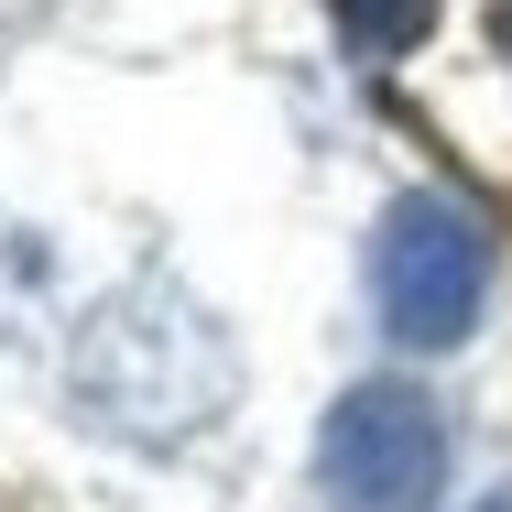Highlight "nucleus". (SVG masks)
Here are the masks:
<instances>
[{
  "instance_id": "nucleus-1",
  "label": "nucleus",
  "mask_w": 512,
  "mask_h": 512,
  "mask_svg": "<svg viewBox=\"0 0 512 512\" xmlns=\"http://www.w3.org/2000/svg\"><path fill=\"white\" fill-rule=\"evenodd\" d=\"M229 327L186 295V284H120L77 316V349H66V393L77 414L120 436V447H186L229 414Z\"/></svg>"
},
{
  "instance_id": "nucleus-2",
  "label": "nucleus",
  "mask_w": 512,
  "mask_h": 512,
  "mask_svg": "<svg viewBox=\"0 0 512 512\" xmlns=\"http://www.w3.org/2000/svg\"><path fill=\"white\" fill-rule=\"evenodd\" d=\"M371 306L404 349H458L491 306V229L436 186L393 197L371 229Z\"/></svg>"
},
{
  "instance_id": "nucleus-3",
  "label": "nucleus",
  "mask_w": 512,
  "mask_h": 512,
  "mask_svg": "<svg viewBox=\"0 0 512 512\" xmlns=\"http://www.w3.org/2000/svg\"><path fill=\"white\" fill-rule=\"evenodd\" d=\"M447 491V404L425 382H349L316 425L327 512H425Z\"/></svg>"
},
{
  "instance_id": "nucleus-4",
  "label": "nucleus",
  "mask_w": 512,
  "mask_h": 512,
  "mask_svg": "<svg viewBox=\"0 0 512 512\" xmlns=\"http://www.w3.org/2000/svg\"><path fill=\"white\" fill-rule=\"evenodd\" d=\"M327 11H338V44H349V55H371V66H382V55H404L414 33L436 22V0H327Z\"/></svg>"
},
{
  "instance_id": "nucleus-5",
  "label": "nucleus",
  "mask_w": 512,
  "mask_h": 512,
  "mask_svg": "<svg viewBox=\"0 0 512 512\" xmlns=\"http://www.w3.org/2000/svg\"><path fill=\"white\" fill-rule=\"evenodd\" d=\"M480 512H512V491H491V502H480Z\"/></svg>"
}]
</instances>
